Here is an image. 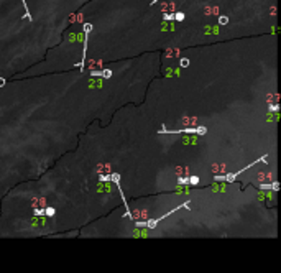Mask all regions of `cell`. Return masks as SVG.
<instances>
[]
</instances>
